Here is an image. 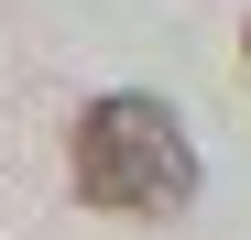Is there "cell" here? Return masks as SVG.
<instances>
[{
  "label": "cell",
  "mask_w": 251,
  "mask_h": 240,
  "mask_svg": "<svg viewBox=\"0 0 251 240\" xmlns=\"http://www.w3.org/2000/svg\"><path fill=\"white\" fill-rule=\"evenodd\" d=\"M76 196L109 218H175L186 196H197V142H186V120L142 98V88H109L88 98V120H76Z\"/></svg>",
  "instance_id": "cell-1"
},
{
  "label": "cell",
  "mask_w": 251,
  "mask_h": 240,
  "mask_svg": "<svg viewBox=\"0 0 251 240\" xmlns=\"http://www.w3.org/2000/svg\"><path fill=\"white\" fill-rule=\"evenodd\" d=\"M240 55H251V33H240Z\"/></svg>",
  "instance_id": "cell-2"
}]
</instances>
